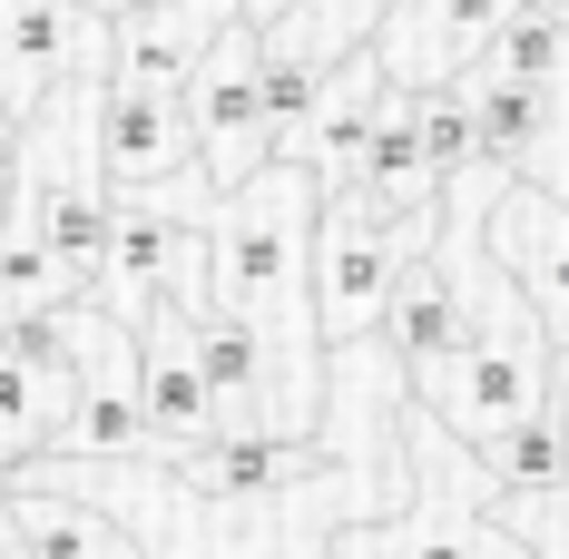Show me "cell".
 I'll return each mask as SVG.
<instances>
[{
  "label": "cell",
  "mask_w": 569,
  "mask_h": 559,
  "mask_svg": "<svg viewBox=\"0 0 569 559\" xmlns=\"http://www.w3.org/2000/svg\"><path fill=\"white\" fill-rule=\"evenodd\" d=\"M69 412V363H59V335L50 315L30 325H0V471L10 461H40Z\"/></svg>",
  "instance_id": "7c38bea8"
},
{
  "label": "cell",
  "mask_w": 569,
  "mask_h": 559,
  "mask_svg": "<svg viewBox=\"0 0 569 559\" xmlns=\"http://www.w3.org/2000/svg\"><path fill=\"white\" fill-rule=\"evenodd\" d=\"M315 168L305 158H266L256 177H236L207 217V276H217V305L207 315H236L246 335L266 343L276 363V432H325V335H315V285H305V246H315Z\"/></svg>",
  "instance_id": "6da1fadb"
},
{
  "label": "cell",
  "mask_w": 569,
  "mask_h": 559,
  "mask_svg": "<svg viewBox=\"0 0 569 559\" xmlns=\"http://www.w3.org/2000/svg\"><path fill=\"white\" fill-rule=\"evenodd\" d=\"M452 325H461V276H452V256H442V236H432V246L402 256L393 305H383V343H393V373H402V383L452 343Z\"/></svg>",
  "instance_id": "9a60e30c"
},
{
  "label": "cell",
  "mask_w": 569,
  "mask_h": 559,
  "mask_svg": "<svg viewBox=\"0 0 569 559\" xmlns=\"http://www.w3.org/2000/svg\"><path fill=\"white\" fill-rule=\"evenodd\" d=\"M0 550L10 559H148L128 520H109L89 491L59 481L50 451L0 471Z\"/></svg>",
  "instance_id": "277c9868"
},
{
  "label": "cell",
  "mask_w": 569,
  "mask_h": 559,
  "mask_svg": "<svg viewBox=\"0 0 569 559\" xmlns=\"http://www.w3.org/2000/svg\"><path fill=\"white\" fill-rule=\"evenodd\" d=\"M481 510H393V520H353L325 540V559H481Z\"/></svg>",
  "instance_id": "ac0fdd59"
},
{
  "label": "cell",
  "mask_w": 569,
  "mask_h": 559,
  "mask_svg": "<svg viewBox=\"0 0 569 559\" xmlns=\"http://www.w3.org/2000/svg\"><path fill=\"white\" fill-rule=\"evenodd\" d=\"M511 10L520 0H393L383 30H373V50L393 69V89H442V79H461L471 59L501 40Z\"/></svg>",
  "instance_id": "ba28073f"
},
{
  "label": "cell",
  "mask_w": 569,
  "mask_h": 559,
  "mask_svg": "<svg viewBox=\"0 0 569 559\" xmlns=\"http://www.w3.org/2000/svg\"><path fill=\"white\" fill-rule=\"evenodd\" d=\"M402 246L393 226L373 217L353 187L315 197V246H305V285H315V335L325 343H373L383 335V305H393Z\"/></svg>",
  "instance_id": "7a4b0ae2"
},
{
  "label": "cell",
  "mask_w": 569,
  "mask_h": 559,
  "mask_svg": "<svg viewBox=\"0 0 569 559\" xmlns=\"http://www.w3.org/2000/svg\"><path fill=\"white\" fill-rule=\"evenodd\" d=\"M481 59L511 69V79H540V89H569V10H560V0H520Z\"/></svg>",
  "instance_id": "ffe728a7"
},
{
  "label": "cell",
  "mask_w": 569,
  "mask_h": 559,
  "mask_svg": "<svg viewBox=\"0 0 569 559\" xmlns=\"http://www.w3.org/2000/svg\"><path fill=\"white\" fill-rule=\"evenodd\" d=\"M343 187H353L383 226H432L442 217V177H432V158H422V89H393V99L373 109Z\"/></svg>",
  "instance_id": "30bf717a"
},
{
  "label": "cell",
  "mask_w": 569,
  "mask_h": 559,
  "mask_svg": "<svg viewBox=\"0 0 569 559\" xmlns=\"http://www.w3.org/2000/svg\"><path fill=\"white\" fill-rule=\"evenodd\" d=\"M383 99H393V69H383L373 40H363V50H343V59H325V79H315L305 118L284 128V158H305L315 187H343V168H353V148H363V128H373Z\"/></svg>",
  "instance_id": "8fae6325"
},
{
  "label": "cell",
  "mask_w": 569,
  "mask_h": 559,
  "mask_svg": "<svg viewBox=\"0 0 569 559\" xmlns=\"http://www.w3.org/2000/svg\"><path fill=\"white\" fill-rule=\"evenodd\" d=\"M227 20H246V0H138L128 20L99 30V69L109 89H187Z\"/></svg>",
  "instance_id": "5b68a950"
},
{
  "label": "cell",
  "mask_w": 569,
  "mask_h": 559,
  "mask_svg": "<svg viewBox=\"0 0 569 559\" xmlns=\"http://www.w3.org/2000/svg\"><path fill=\"white\" fill-rule=\"evenodd\" d=\"M69 10H79V20H89V30H109V20H128V10H138V0H69Z\"/></svg>",
  "instance_id": "603a6c76"
},
{
  "label": "cell",
  "mask_w": 569,
  "mask_h": 559,
  "mask_svg": "<svg viewBox=\"0 0 569 559\" xmlns=\"http://www.w3.org/2000/svg\"><path fill=\"white\" fill-rule=\"evenodd\" d=\"M0 559H10V550H0Z\"/></svg>",
  "instance_id": "4316f807"
},
{
  "label": "cell",
  "mask_w": 569,
  "mask_h": 559,
  "mask_svg": "<svg viewBox=\"0 0 569 559\" xmlns=\"http://www.w3.org/2000/svg\"><path fill=\"white\" fill-rule=\"evenodd\" d=\"M481 246L511 266V285L540 305V325L569 343V207L540 177H501L481 207Z\"/></svg>",
  "instance_id": "8992f818"
},
{
  "label": "cell",
  "mask_w": 569,
  "mask_h": 559,
  "mask_svg": "<svg viewBox=\"0 0 569 559\" xmlns=\"http://www.w3.org/2000/svg\"><path fill=\"white\" fill-rule=\"evenodd\" d=\"M422 158H432V177L452 187L471 158H481V138H471V99H461V79H442V89H422Z\"/></svg>",
  "instance_id": "44dd1931"
},
{
  "label": "cell",
  "mask_w": 569,
  "mask_h": 559,
  "mask_svg": "<svg viewBox=\"0 0 569 559\" xmlns=\"http://www.w3.org/2000/svg\"><path fill=\"white\" fill-rule=\"evenodd\" d=\"M461 99H471V138H481V168L520 177L540 148H550V128H560L569 89H540V79H511V69H491V59H471L461 69Z\"/></svg>",
  "instance_id": "5bb4252c"
},
{
  "label": "cell",
  "mask_w": 569,
  "mask_h": 559,
  "mask_svg": "<svg viewBox=\"0 0 569 559\" xmlns=\"http://www.w3.org/2000/svg\"><path fill=\"white\" fill-rule=\"evenodd\" d=\"M284 10H295V0H246V20H284Z\"/></svg>",
  "instance_id": "cb8c5ba5"
},
{
  "label": "cell",
  "mask_w": 569,
  "mask_h": 559,
  "mask_svg": "<svg viewBox=\"0 0 569 559\" xmlns=\"http://www.w3.org/2000/svg\"><path fill=\"white\" fill-rule=\"evenodd\" d=\"M177 481L197 491V501H284L305 471H325V432H276V422H256V432H207V442L168 451Z\"/></svg>",
  "instance_id": "9c48e42d"
},
{
  "label": "cell",
  "mask_w": 569,
  "mask_h": 559,
  "mask_svg": "<svg viewBox=\"0 0 569 559\" xmlns=\"http://www.w3.org/2000/svg\"><path fill=\"white\" fill-rule=\"evenodd\" d=\"M0 217H20V118L0 109Z\"/></svg>",
  "instance_id": "7402d4cb"
},
{
  "label": "cell",
  "mask_w": 569,
  "mask_h": 559,
  "mask_svg": "<svg viewBox=\"0 0 569 559\" xmlns=\"http://www.w3.org/2000/svg\"><path fill=\"white\" fill-rule=\"evenodd\" d=\"M50 461H148L138 383H69V412L50 432Z\"/></svg>",
  "instance_id": "d6986e66"
},
{
  "label": "cell",
  "mask_w": 569,
  "mask_h": 559,
  "mask_svg": "<svg viewBox=\"0 0 569 559\" xmlns=\"http://www.w3.org/2000/svg\"><path fill=\"white\" fill-rule=\"evenodd\" d=\"M128 325H138V412H148V451L168 461V451H187V442H207V432H217V402H207L197 343H187L197 315H177L168 295H148Z\"/></svg>",
  "instance_id": "52a82bcc"
},
{
  "label": "cell",
  "mask_w": 569,
  "mask_h": 559,
  "mask_svg": "<svg viewBox=\"0 0 569 559\" xmlns=\"http://www.w3.org/2000/svg\"><path fill=\"white\" fill-rule=\"evenodd\" d=\"M187 118H197V158H207L217 187H236V177H256L276 158L266 40H256V20H227V30H217V50L197 59V79H187Z\"/></svg>",
  "instance_id": "3957f363"
},
{
  "label": "cell",
  "mask_w": 569,
  "mask_h": 559,
  "mask_svg": "<svg viewBox=\"0 0 569 559\" xmlns=\"http://www.w3.org/2000/svg\"><path fill=\"white\" fill-rule=\"evenodd\" d=\"M491 491H569V402H530L520 422H501L491 442L471 451Z\"/></svg>",
  "instance_id": "e0dca14e"
},
{
  "label": "cell",
  "mask_w": 569,
  "mask_h": 559,
  "mask_svg": "<svg viewBox=\"0 0 569 559\" xmlns=\"http://www.w3.org/2000/svg\"><path fill=\"white\" fill-rule=\"evenodd\" d=\"M560 10H569V0H560Z\"/></svg>",
  "instance_id": "484cf974"
},
{
  "label": "cell",
  "mask_w": 569,
  "mask_h": 559,
  "mask_svg": "<svg viewBox=\"0 0 569 559\" xmlns=\"http://www.w3.org/2000/svg\"><path fill=\"white\" fill-rule=\"evenodd\" d=\"M187 343H197V373H207V402H217V432L276 422V363H266V343L246 335L236 315H197Z\"/></svg>",
  "instance_id": "2e32d148"
},
{
  "label": "cell",
  "mask_w": 569,
  "mask_h": 559,
  "mask_svg": "<svg viewBox=\"0 0 569 559\" xmlns=\"http://www.w3.org/2000/svg\"><path fill=\"white\" fill-rule=\"evenodd\" d=\"M79 59H99V30L69 0H0V109L10 118H30Z\"/></svg>",
  "instance_id": "4fadbf2b"
},
{
  "label": "cell",
  "mask_w": 569,
  "mask_h": 559,
  "mask_svg": "<svg viewBox=\"0 0 569 559\" xmlns=\"http://www.w3.org/2000/svg\"><path fill=\"white\" fill-rule=\"evenodd\" d=\"M560 118H569V109H560Z\"/></svg>",
  "instance_id": "83f0119b"
},
{
  "label": "cell",
  "mask_w": 569,
  "mask_h": 559,
  "mask_svg": "<svg viewBox=\"0 0 569 559\" xmlns=\"http://www.w3.org/2000/svg\"><path fill=\"white\" fill-rule=\"evenodd\" d=\"M560 402H569V343H560Z\"/></svg>",
  "instance_id": "d4e9b609"
}]
</instances>
